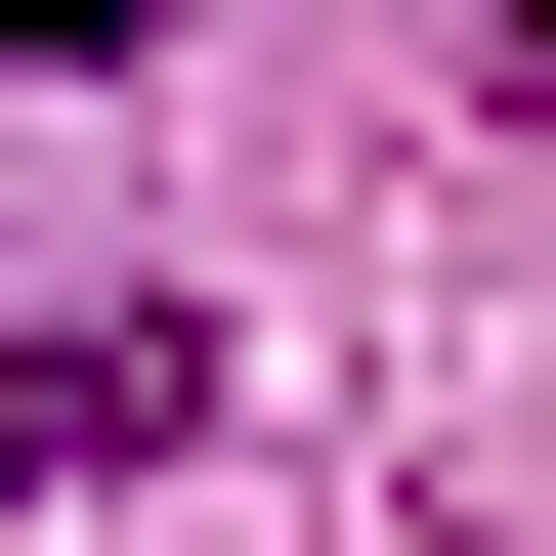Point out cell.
<instances>
[{"mask_svg":"<svg viewBox=\"0 0 556 556\" xmlns=\"http://www.w3.org/2000/svg\"><path fill=\"white\" fill-rule=\"evenodd\" d=\"M172 428H214L172 300H0V471H172Z\"/></svg>","mask_w":556,"mask_h":556,"instance_id":"6da1fadb","label":"cell"},{"mask_svg":"<svg viewBox=\"0 0 556 556\" xmlns=\"http://www.w3.org/2000/svg\"><path fill=\"white\" fill-rule=\"evenodd\" d=\"M0 43H43V86H129V43H172V0H0Z\"/></svg>","mask_w":556,"mask_h":556,"instance_id":"7a4b0ae2","label":"cell"}]
</instances>
